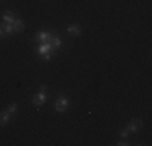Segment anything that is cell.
<instances>
[{"label": "cell", "instance_id": "obj_8", "mask_svg": "<svg viewBox=\"0 0 152 146\" xmlns=\"http://www.w3.org/2000/svg\"><path fill=\"white\" fill-rule=\"evenodd\" d=\"M12 28H13V32H21L24 29V21L21 20V18H16L12 23Z\"/></svg>", "mask_w": 152, "mask_h": 146}, {"label": "cell", "instance_id": "obj_12", "mask_svg": "<svg viewBox=\"0 0 152 146\" xmlns=\"http://www.w3.org/2000/svg\"><path fill=\"white\" fill-rule=\"evenodd\" d=\"M2 24H3V29H5V34H7V36L13 34V28H12V24H7V23H2Z\"/></svg>", "mask_w": 152, "mask_h": 146}, {"label": "cell", "instance_id": "obj_16", "mask_svg": "<svg viewBox=\"0 0 152 146\" xmlns=\"http://www.w3.org/2000/svg\"><path fill=\"white\" fill-rule=\"evenodd\" d=\"M39 91H41V93H45V91H47V86H45V85H41V86H39Z\"/></svg>", "mask_w": 152, "mask_h": 146}, {"label": "cell", "instance_id": "obj_13", "mask_svg": "<svg viewBox=\"0 0 152 146\" xmlns=\"http://www.w3.org/2000/svg\"><path fill=\"white\" fill-rule=\"evenodd\" d=\"M128 135H129V130L128 128H121L120 130V136L121 138H128Z\"/></svg>", "mask_w": 152, "mask_h": 146}, {"label": "cell", "instance_id": "obj_2", "mask_svg": "<svg viewBox=\"0 0 152 146\" xmlns=\"http://www.w3.org/2000/svg\"><path fill=\"white\" fill-rule=\"evenodd\" d=\"M68 107H70V101H68V97H65V96L57 97V101H55V111L57 112H66Z\"/></svg>", "mask_w": 152, "mask_h": 146}, {"label": "cell", "instance_id": "obj_4", "mask_svg": "<svg viewBox=\"0 0 152 146\" xmlns=\"http://www.w3.org/2000/svg\"><path fill=\"white\" fill-rule=\"evenodd\" d=\"M131 133H137L141 128H142V120H139V119H133L131 122L128 123V127H126Z\"/></svg>", "mask_w": 152, "mask_h": 146}, {"label": "cell", "instance_id": "obj_6", "mask_svg": "<svg viewBox=\"0 0 152 146\" xmlns=\"http://www.w3.org/2000/svg\"><path fill=\"white\" fill-rule=\"evenodd\" d=\"M50 46H52V49L53 50H57L58 47L61 46V39H60V36L57 34V32H52V36H50Z\"/></svg>", "mask_w": 152, "mask_h": 146}, {"label": "cell", "instance_id": "obj_5", "mask_svg": "<svg viewBox=\"0 0 152 146\" xmlns=\"http://www.w3.org/2000/svg\"><path fill=\"white\" fill-rule=\"evenodd\" d=\"M50 36H52V32H47V31H39L36 32V41H39L41 44H45L50 41Z\"/></svg>", "mask_w": 152, "mask_h": 146}, {"label": "cell", "instance_id": "obj_3", "mask_svg": "<svg viewBox=\"0 0 152 146\" xmlns=\"http://www.w3.org/2000/svg\"><path fill=\"white\" fill-rule=\"evenodd\" d=\"M45 101H47V94H45V93H41V91H39L37 94H34V96H32V104H34L36 107H41V105H44Z\"/></svg>", "mask_w": 152, "mask_h": 146}, {"label": "cell", "instance_id": "obj_14", "mask_svg": "<svg viewBox=\"0 0 152 146\" xmlns=\"http://www.w3.org/2000/svg\"><path fill=\"white\" fill-rule=\"evenodd\" d=\"M2 38H7V34H5V29H3V24H0V39Z\"/></svg>", "mask_w": 152, "mask_h": 146}, {"label": "cell", "instance_id": "obj_15", "mask_svg": "<svg viewBox=\"0 0 152 146\" xmlns=\"http://www.w3.org/2000/svg\"><path fill=\"white\" fill-rule=\"evenodd\" d=\"M117 145H118V146H126V145H129V143H128V141L125 140V138H123V140H121V141H118Z\"/></svg>", "mask_w": 152, "mask_h": 146}, {"label": "cell", "instance_id": "obj_11", "mask_svg": "<svg viewBox=\"0 0 152 146\" xmlns=\"http://www.w3.org/2000/svg\"><path fill=\"white\" fill-rule=\"evenodd\" d=\"M7 111H8L12 115H15V114H16V111H18V104H15V102H13V104H10Z\"/></svg>", "mask_w": 152, "mask_h": 146}, {"label": "cell", "instance_id": "obj_9", "mask_svg": "<svg viewBox=\"0 0 152 146\" xmlns=\"http://www.w3.org/2000/svg\"><path fill=\"white\" fill-rule=\"evenodd\" d=\"M2 18H3V23H7V24H12L13 21L16 20V16H15V13H13V12H5Z\"/></svg>", "mask_w": 152, "mask_h": 146}, {"label": "cell", "instance_id": "obj_10", "mask_svg": "<svg viewBox=\"0 0 152 146\" xmlns=\"http://www.w3.org/2000/svg\"><path fill=\"white\" fill-rule=\"evenodd\" d=\"M66 31H68V34H71V36H79L81 34V28H79V24H70V26L66 28Z\"/></svg>", "mask_w": 152, "mask_h": 146}, {"label": "cell", "instance_id": "obj_7", "mask_svg": "<svg viewBox=\"0 0 152 146\" xmlns=\"http://www.w3.org/2000/svg\"><path fill=\"white\" fill-rule=\"evenodd\" d=\"M12 114H10V112L8 111H7V109H5V111H2V112H0V125H7V123H8L10 122V120H12Z\"/></svg>", "mask_w": 152, "mask_h": 146}, {"label": "cell", "instance_id": "obj_1", "mask_svg": "<svg viewBox=\"0 0 152 146\" xmlns=\"http://www.w3.org/2000/svg\"><path fill=\"white\" fill-rule=\"evenodd\" d=\"M36 52H37L39 57H42L44 60H49V58H52L55 55V50L52 49V46H50V42H45V44H41V46L36 49Z\"/></svg>", "mask_w": 152, "mask_h": 146}]
</instances>
